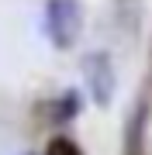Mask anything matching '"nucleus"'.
I'll return each mask as SVG.
<instances>
[{
    "instance_id": "obj_1",
    "label": "nucleus",
    "mask_w": 152,
    "mask_h": 155,
    "mask_svg": "<svg viewBox=\"0 0 152 155\" xmlns=\"http://www.w3.org/2000/svg\"><path fill=\"white\" fill-rule=\"evenodd\" d=\"M45 31L56 48H73L83 35L79 0H45Z\"/></svg>"
},
{
    "instance_id": "obj_5",
    "label": "nucleus",
    "mask_w": 152,
    "mask_h": 155,
    "mask_svg": "<svg viewBox=\"0 0 152 155\" xmlns=\"http://www.w3.org/2000/svg\"><path fill=\"white\" fill-rule=\"evenodd\" d=\"M45 155H83V148L73 141V138H52L49 145H45Z\"/></svg>"
},
{
    "instance_id": "obj_2",
    "label": "nucleus",
    "mask_w": 152,
    "mask_h": 155,
    "mask_svg": "<svg viewBox=\"0 0 152 155\" xmlns=\"http://www.w3.org/2000/svg\"><path fill=\"white\" fill-rule=\"evenodd\" d=\"M83 83L90 90V100L97 107H111L114 90H118V76H114V62L107 52H90L83 55Z\"/></svg>"
},
{
    "instance_id": "obj_3",
    "label": "nucleus",
    "mask_w": 152,
    "mask_h": 155,
    "mask_svg": "<svg viewBox=\"0 0 152 155\" xmlns=\"http://www.w3.org/2000/svg\"><path fill=\"white\" fill-rule=\"evenodd\" d=\"M145 124H149V110H145V104H138L131 110L128 124H124V155H142V148H145Z\"/></svg>"
},
{
    "instance_id": "obj_4",
    "label": "nucleus",
    "mask_w": 152,
    "mask_h": 155,
    "mask_svg": "<svg viewBox=\"0 0 152 155\" xmlns=\"http://www.w3.org/2000/svg\"><path fill=\"white\" fill-rule=\"evenodd\" d=\"M42 114H45V121H52V124H69L79 114V93H76V90L59 93L56 100H49V104L42 107Z\"/></svg>"
},
{
    "instance_id": "obj_6",
    "label": "nucleus",
    "mask_w": 152,
    "mask_h": 155,
    "mask_svg": "<svg viewBox=\"0 0 152 155\" xmlns=\"http://www.w3.org/2000/svg\"><path fill=\"white\" fill-rule=\"evenodd\" d=\"M21 155H31V152H21Z\"/></svg>"
}]
</instances>
